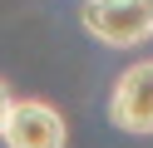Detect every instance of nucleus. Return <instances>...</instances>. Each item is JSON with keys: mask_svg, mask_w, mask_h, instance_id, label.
Masks as SVG:
<instances>
[{"mask_svg": "<svg viewBox=\"0 0 153 148\" xmlns=\"http://www.w3.org/2000/svg\"><path fill=\"white\" fill-rule=\"evenodd\" d=\"M84 30L109 49H133L153 35V0H84Z\"/></svg>", "mask_w": 153, "mask_h": 148, "instance_id": "f257e3e1", "label": "nucleus"}, {"mask_svg": "<svg viewBox=\"0 0 153 148\" xmlns=\"http://www.w3.org/2000/svg\"><path fill=\"white\" fill-rule=\"evenodd\" d=\"M0 138H5V148H64L69 128H64L54 104H45V99H15Z\"/></svg>", "mask_w": 153, "mask_h": 148, "instance_id": "f03ea898", "label": "nucleus"}, {"mask_svg": "<svg viewBox=\"0 0 153 148\" xmlns=\"http://www.w3.org/2000/svg\"><path fill=\"white\" fill-rule=\"evenodd\" d=\"M109 118L123 133H153V59H138L119 74L109 94Z\"/></svg>", "mask_w": 153, "mask_h": 148, "instance_id": "7ed1b4c3", "label": "nucleus"}, {"mask_svg": "<svg viewBox=\"0 0 153 148\" xmlns=\"http://www.w3.org/2000/svg\"><path fill=\"white\" fill-rule=\"evenodd\" d=\"M10 104H15V99H10V89L0 84V128H5V118H10Z\"/></svg>", "mask_w": 153, "mask_h": 148, "instance_id": "20e7f679", "label": "nucleus"}]
</instances>
